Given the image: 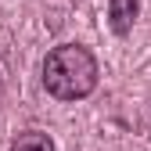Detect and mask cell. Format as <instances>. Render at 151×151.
Wrapping results in <instances>:
<instances>
[{
  "instance_id": "cell-1",
  "label": "cell",
  "mask_w": 151,
  "mask_h": 151,
  "mask_svg": "<svg viewBox=\"0 0 151 151\" xmlns=\"http://www.w3.org/2000/svg\"><path fill=\"white\" fill-rule=\"evenodd\" d=\"M97 58L83 43H58L43 58V86L58 101H83L97 90Z\"/></svg>"
},
{
  "instance_id": "cell-2",
  "label": "cell",
  "mask_w": 151,
  "mask_h": 151,
  "mask_svg": "<svg viewBox=\"0 0 151 151\" xmlns=\"http://www.w3.org/2000/svg\"><path fill=\"white\" fill-rule=\"evenodd\" d=\"M140 14V0H108V25L115 36H129Z\"/></svg>"
},
{
  "instance_id": "cell-3",
  "label": "cell",
  "mask_w": 151,
  "mask_h": 151,
  "mask_svg": "<svg viewBox=\"0 0 151 151\" xmlns=\"http://www.w3.org/2000/svg\"><path fill=\"white\" fill-rule=\"evenodd\" d=\"M7 151H54V140L47 133H40V129H29V133H22Z\"/></svg>"
}]
</instances>
